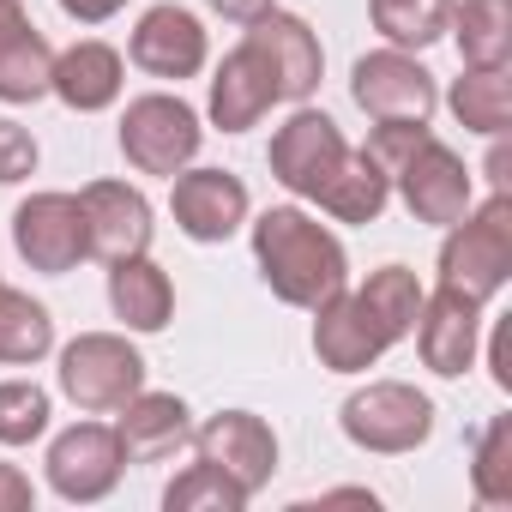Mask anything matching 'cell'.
<instances>
[{"label":"cell","mask_w":512,"mask_h":512,"mask_svg":"<svg viewBox=\"0 0 512 512\" xmlns=\"http://www.w3.org/2000/svg\"><path fill=\"white\" fill-rule=\"evenodd\" d=\"M338 428H344L350 446L380 452V458H398V452H416L434 434V398L416 392L410 380H368L362 392L344 398Z\"/></svg>","instance_id":"3"},{"label":"cell","mask_w":512,"mask_h":512,"mask_svg":"<svg viewBox=\"0 0 512 512\" xmlns=\"http://www.w3.org/2000/svg\"><path fill=\"white\" fill-rule=\"evenodd\" d=\"M121 85H127V67L109 43L85 37L73 49L55 55V73H49V97H61L73 115H97L109 103H121Z\"/></svg>","instance_id":"20"},{"label":"cell","mask_w":512,"mask_h":512,"mask_svg":"<svg viewBox=\"0 0 512 512\" xmlns=\"http://www.w3.org/2000/svg\"><path fill=\"white\" fill-rule=\"evenodd\" d=\"M422 139H434V127H428V121H380V127L368 133V145H362V151H368V157L380 163V175L392 181V175L416 157V145H422Z\"/></svg>","instance_id":"32"},{"label":"cell","mask_w":512,"mask_h":512,"mask_svg":"<svg viewBox=\"0 0 512 512\" xmlns=\"http://www.w3.org/2000/svg\"><path fill=\"white\" fill-rule=\"evenodd\" d=\"M253 266H260L266 290L290 308H320L332 302L338 290H350V253L344 241L308 217L302 205H272L253 223Z\"/></svg>","instance_id":"1"},{"label":"cell","mask_w":512,"mask_h":512,"mask_svg":"<svg viewBox=\"0 0 512 512\" xmlns=\"http://www.w3.org/2000/svg\"><path fill=\"white\" fill-rule=\"evenodd\" d=\"M350 97L374 121H428L440 109V85H434V73L410 49H374V55H362L356 73H350Z\"/></svg>","instance_id":"7"},{"label":"cell","mask_w":512,"mask_h":512,"mask_svg":"<svg viewBox=\"0 0 512 512\" xmlns=\"http://www.w3.org/2000/svg\"><path fill=\"white\" fill-rule=\"evenodd\" d=\"M187 446H193L205 464H217L247 500L260 494V488L272 482V470H278V434H272L266 416H253V410H223V416L199 422Z\"/></svg>","instance_id":"8"},{"label":"cell","mask_w":512,"mask_h":512,"mask_svg":"<svg viewBox=\"0 0 512 512\" xmlns=\"http://www.w3.org/2000/svg\"><path fill=\"white\" fill-rule=\"evenodd\" d=\"M416 350H422V368L440 374V380H458L470 362H476V344H482V302L458 296V290H434L422 296V314H416Z\"/></svg>","instance_id":"14"},{"label":"cell","mask_w":512,"mask_h":512,"mask_svg":"<svg viewBox=\"0 0 512 512\" xmlns=\"http://www.w3.org/2000/svg\"><path fill=\"white\" fill-rule=\"evenodd\" d=\"M247 43L266 55V67H272V79H278V97L284 103H308L314 91H320V73H326V49H320V37L308 31V19H296V13H260L247 25Z\"/></svg>","instance_id":"15"},{"label":"cell","mask_w":512,"mask_h":512,"mask_svg":"<svg viewBox=\"0 0 512 512\" xmlns=\"http://www.w3.org/2000/svg\"><path fill=\"white\" fill-rule=\"evenodd\" d=\"M109 308L127 332H163L175 314V284L151 253H133V260L109 266Z\"/></svg>","instance_id":"21"},{"label":"cell","mask_w":512,"mask_h":512,"mask_svg":"<svg viewBox=\"0 0 512 512\" xmlns=\"http://www.w3.org/2000/svg\"><path fill=\"white\" fill-rule=\"evenodd\" d=\"M386 199H392V181L380 175V163L368 157V151H350L344 157V169L326 181V193L314 199L326 217H338V223H374L380 211H386Z\"/></svg>","instance_id":"24"},{"label":"cell","mask_w":512,"mask_h":512,"mask_svg":"<svg viewBox=\"0 0 512 512\" xmlns=\"http://www.w3.org/2000/svg\"><path fill=\"white\" fill-rule=\"evenodd\" d=\"M133 67H145L151 79H193L205 61H211V43H205V25L175 7V0H163V7H151L139 25H133V43H127Z\"/></svg>","instance_id":"16"},{"label":"cell","mask_w":512,"mask_h":512,"mask_svg":"<svg viewBox=\"0 0 512 512\" xmlns=\"http://www.w3.org/2000/svg\"><path fill=\"white\" fill-rule=\"evenodd\" d=\"M115 434H121L127 464H163V458H175V452L193 440V410H187V398H175V392H145V386H139V392L121 404Z\"/></svg>","instance_id":"19"},{"label":"cell","mask_w":512,"mask_h":512,"mask_svg":"<svg viewBox=\"0 0 512 512\" xmlns=\"http://www.w3.org/2000/svg\"><path fill=\"white\" fill-rule=\"evenodd\" d=\"M31 19H25V0H0V43H7L13 31H25Z\"/></svg>","instance_id":"38"},{"label":"cell","mask_w":512,"mask_h":512,"mask_svg":"<svg viewBox=\"0 0 512 512\" xmlns=\"http://www.w3.org/2000/svg\"><path fill=\"white\" fill-rule=\"evenodd\" d=\"M272 103H284V97H278V79H272L266 55L241 37V43L217 61V73H211V121H217L223 133H247V127H260V115H266Z\"/></svg>","instance_id":"17"},{"label":"cell","mask_w":512,"mask_h":512,"mask_svg":"<svg viewBox=\"0 0 512 512\" xmlns=\"http://www.w3.org/2000/svg\"><path fill=\"white\" fill-rule=\"evenodd\" d=\"M163 506H169V512H241L247 494H241L217 464L199 458V464H187V470L163 488Z\"/></svg>","instance_id":"30"},{"label":"cell","mask_w":512,"mask_h":512,"mask_svg":"<svg viewBox=\"0 0 512 512\" xmlns=\"http://www.w3.org/2000/svg\"><path fill=\"white\" fill-rule=\"evenodd\" d=\"M392 187H398L404 211H410L416 223H434V229L458 223V217L476 205V187H470L464 157H458L452 145H440V139H422L416 157L392 175Z\"/></svg>","instance_id":"11"},{"label":"cell","mask_w":512,"mask_h":512,"mask_svg":"<svg viewBox=\"0 0 512 512\" xmlns=\"http://www.w3.org/2000/svg\"><path fill=\"white\" fill-rule=\"evenodd\" d=\"M55 350V320L37 296L0 284V368H31Z\"/></svg>","instance_id":"25"},{"label":"cell","mask_w":512,"mask_h":512,"mask_svg":"<svg viewBox=\"0 0 512 512\" xmlns=\"http://www.w3.org/2000/svg\"><path fill=\"white\" fill-rule=\"evenodd\" d=\"M368 19L386 37V49H428L446 37L452 0H368Z\"/></svg>","instance_id":"28"},{"label":"cell","mask_w":512,"mask_h":512,"mask_svg":"<svg viewBox=\"0 0 512 512\" xmlns=\"http://www.w3.org/2000/svg\"><path fill=\"white\" fill-rule=\"evenodd\" d=\"M386 332L374 326V314L356 302V290H338L332 302L314 308V356L332 374H368L386 356Z\"/></svg>","instance_id":"18"},{"label":"cell","mask_w":512,"mask_h":512,"mask_svg":"<svg viewBox=\"0 0 512 512\" xmlns=\"http://www.w3.org/2000/svg\"><path fill=\"white\" fill-rule=\"evenodd\" d=\"M199 109L169 97V91H151V97H133L127 115H121V157L139 169V175H181L193 157H199Z\"/></svg>","instance_id":"4"},{"label":"cell","mask_w":512,"mask_h":512,"mask_svg":"<svg viewBox=\"0 0 512 512\" xmlns=\"http://www.w3.org/2000/svg\"><path fill=\"white\" fill-rule=\"evenodd\" d=\"M37 506V488L19 464H0V512H31Z\"/></svg>","instance_id":"34"},{"label":"cell","mask_w":512,"mask_h":512,"mask_svg":"<svg viewBox=\"0 0 512 512\" xmlns=\"http://www.w3.org/2000/svg\"><path fill=\"white\" fill-rule=\"evenodd\" d=\"M79 211H85V241L103 266L115 260H133V253L151 247V199L133 187V181H91L79 193Z\"/></svg>","instance_id":"13"},{"label":"cell","mask_w":512,"mask_h":512,"mask_svg":"<svg viewBox=\"0 0 512 512\" xmlns=\"http://www.w3.org/2000/svg\"><path fill=\"white\" fill-rule=\"evenodd\" d=\"M506 169H512V157H506V145H500V133H494V151H488V181H494V193H506Z\"/></svg>","instance_id":"39"},{"label":"cell","mask_w":512,"mask_h":512,"mask_svg":"<svg viewBox=\"0 0 512 512\" xmlns=\"http://www.w3.org/2000/svg\"><path fill=\"white\" fill-rule=\"evenodd\" d=\"M470 488H476L482 506H512V416H494V422L476 434Z\"/></svg>","instance_id":"29"},{"label":"cell","mask_w":512,"mask_h":512,"mask_svg":"<svg viewBox=\"0 0 512 512\" xmlns=\"http://www.w3.org/2000/svg\"><path fill=\"white\" fill-rule=\"evenodd\" d=\"M344 157H350V145H344L338 121L320 115V109H296V115L272 133V175H278L296 199H320L326 181L344 169Z\"/></svg>","instance_id":"10"},{"label":"cell","mask_w":512,"mask_h":512,"mask_svg":"<svg viewBox=\"0 0 512 512\" xmlns=\"http://www.w3.org/2000/svg\"><path fill=\"white\" fill-rule=\"evenodd\" d=\"M356 302L374 314V326L386 332V344H404L416 332V314H422V284L410 266H380L368 272V284L356 290Z\"/></svg>","instance_id":"26"},{"label":"cell","mask_w":512,"mask_h":512,"mask_svg":"<svg viewBox=\"0 0 512 512\" xmlns=\"http://www.w3.org/2000/svg\"><path fill=\"white\" fill-rule=\"evenodd\" d=\"M121 7H127V0H61V13L79 19V25H103V19H115Z\"/></svg>","instance_id":"35"},{"label":"cell","mask_w":512,"mask_h":512,"mask_svg":"<svg viewBox=\"0 0 512 512\" xmlns=\"http://www.w3.org/2000/svg\"><path fill=\"white\" fill-rule=\"evenodd\" d=\"M49 73H55V49L37 25L13 31L0 43V103H37L49 97Z\"/></svg>","instance_id":"27"},{"label":"cell","mask_w":512,"mask_h":512,"mask_svg":"<svg viewBox=\"0 0 512 512\" xmlns=\"http://www.w3.org/2000/svg\"><path fill=\"white\" fill-rule=\"evenodd\" d=\"M175 187H169V211H175V229L187 235V241H229L241 223H247V187H241V175H229V169H181V175H169Z\"/></svg>","instance_id":"12"},{"label":"cell","mask_w":512,"mask_h":512,"mask_svg":"<svg viewBox=\"0 0 512 512\" xmlns=\"http://www.w3.org/2000/svg\"><path fill=\"white\" fill-rule=\"evenodd\" d=\"M205 7H211V13H223V19H235V25H253L260 13H272L278 0H205Z\"/></svg>","instance_id":"37"},{"label":"cell","mask_w":512,"mask_h":512,"mask_svg":"<svg viewBox=\"0 0 512 512\" xmlns=\"http://www.w3.org/2000/svg\"><path fill=\"white\" fill-rule=\"evenodd\" d=\"M61 392L79 404V410H121L139 386H145V356L115 338V332H79L67 350H61Z\"/></svg>","instance_id":"5"},{"label":"cell","mask_w":512,"mask_h":512,"mask_svg":"<svg viewBox=\"0 0 512 512\" xmlns=\"http://www.w3.org/2000/svg\"><path fill=\"white\" fill-rule=\"evenodd\" d=\"M506 278H512V193H488L458 223H446L440 284L470 302H494Z\"/></svg>","instance_id":"2"},{"label":"cell","mask_w":512,"mask_h":512,"mask_svg":"<svg viewBox=\"0 0 512 512\" xmlns=\"http://www.w3.org/2000/svg\"><path fill=\"white\" fill-rule=\"evenodd\" d=\"M49 488L73 506H97L115 494L121 470H127V452H121V434L109 422H73L67 434L49 440Z\"/></svg>","instance_id":"6"},{"label":"cell","mask_w":512,"mask_h":512,"mask_svg":"<svg viewBox=\"0 0 512 512\" xmlns=\"http://www.w3.org/2000/svg\"><path fill=\"white\" fill-rule=\"evenodd\" d=\"M488 368H494V386L512 392V332H506V326H500L494 344H488Z\"/></svg>","instance_id":"36"},{"label":"cell","mask_w":512,"mask_h":512,"mask_svg":"<svg viewBox=\"0 0 512 512\" xmlns=\"http://www.w3.org/2000/svg\"><path fill=\"white\" fill-rule=\"evenodd\" d=\"M13 247L31 272H73L79 260H91V241H85V211L73 193H31L13 211Z\"/></svg>","instance_id":"9"},{"label":"cell","mask_w":512,"mask_h":512,"mask_svg":"<svg viewBox=\"0 0 512 512\" xmlns=\"http://www.w3.org/2000/svg\"><path fill=\"white\" fill-rule=\"evenodd\" d=\"M446 31L458 37L464 67H506L512 61V0H452Z\"/></svg>","instance_id":"22"},{"label":"cell","mask_w":512,"mask_h":512,"mask_svg":"<svg viewBox=\"0 0 512 512\" xmlns=\"http://www.w3.org/2000/svg\"><path fill=\"white\" fill-rule=\"evenodd\" d=\"M446 103H452L458 127L494 139V133H506V121H512V73H506V67H464V79H452Z\"/></svg>","instance_id":"23"},{"label":"cell","mask_w":512,"mask_h":512,"mask_svg":"<svg viewBox=\"0 0 512 512\" xmlns=\"http://www.w3.org/2000/svg\"><path fill=\"white\" fill-rule=\"evenodd\" d=\"M49 434V392L37 380H0V446H31Z\"/></svg>","instance_id":"31"},{"label":"cell","mask_w":512,"mask_h":512,"mask_svg":"<svg viewBox=\"0 0 512 512\" xmlns=\"http://www.w3.org/2000/svg\"><path fill=\"white\" fill-rule=\"evenodd\" d=\"M37 169V139L13 121V115H0V187H13Z\"/></svg>","instance_id":"33"}]
</instances>
